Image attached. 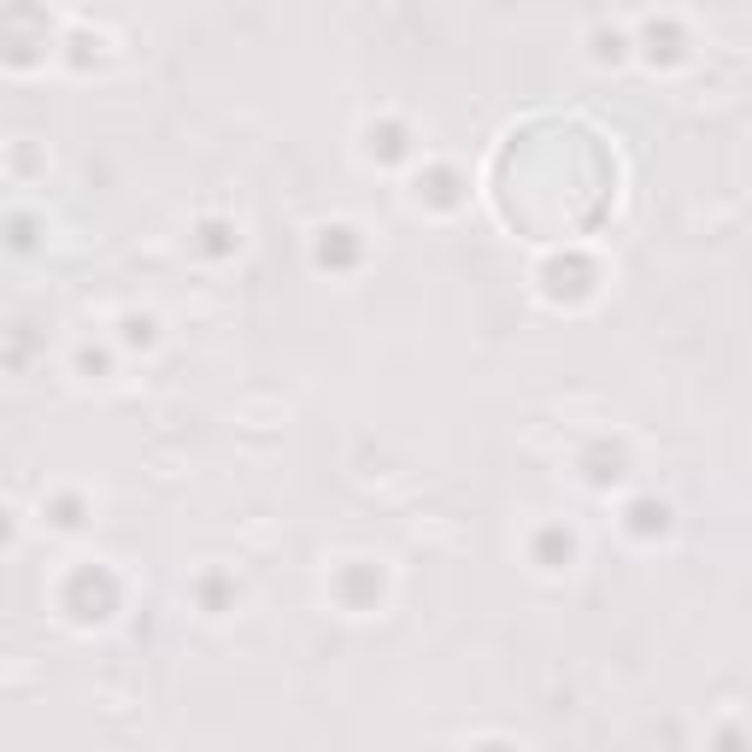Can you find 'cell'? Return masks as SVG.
Returning <instances> with one entry per match:
<instances>
[{
    "instance_id": "1",
    "label": "cell",
    "mask_w": 752,
    "mask_h": 752,
    "mask_svg": "<svg viewBox=\"0 0 752 752\" xmlns=\"http://www.w3.org/2000/svg\"><path fill=\"white\" fill-rule=\"evenodd\" d=\"M330 588H335V606L353 611V618H371L383 606V571H376V559H341Z\"/></svg>"
},
{
    "instance_id": "3",
    "label": "cell",
    "mask_w": 752,
    "mask_h": 752,
    "mask_svg": "<svg viewBox=\"0 0 752 752\" xmlns=\"http://www.w3.org/2000/svg\"><path fill=\"white\" fill-rule=\"evenodd\" d=\"M571 553H576V541L564 535V529H541V541H535V564H541V571H564Z\"/></svg>"
},
{
    "instance_id": "4",
    "label": "cell",
    "mask_w": 752,
    "mask_h": 752,
    "mask_svg": "<svg viewBox=\"0 0 752 752\" xmlns=\"http://www.w3.org/2000/svg\"><path fill=\"white\" fill-rule=\"evenodd\" d=\"M124 341L130 347H153V341H159V318L153 312H124Z\"/></svg>"
},
{
    "instance_id": "2",
    "label": "cell",
    "mask_w": 752,
    "mask_h": 752,
    "mask_svg": "<svg viewBox=\"0 0 752 752\" xmlns=\"http://www.w3.org/2000/svg\"><path fill=\"white\" fill-rule=\"evenodd\" d=\"M71 583L82 588V600H77V594H65V600H59L71 623H107L112 611H118V583L100 571V564H82V571H71Z\"/></svg>"
}]
</instances>
